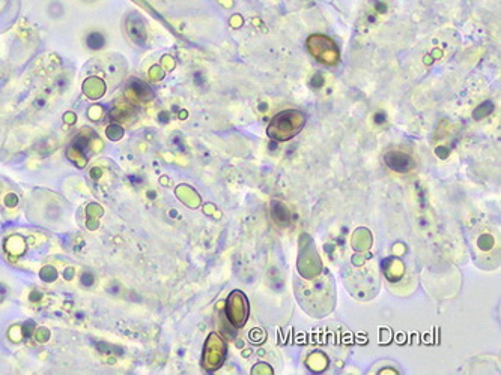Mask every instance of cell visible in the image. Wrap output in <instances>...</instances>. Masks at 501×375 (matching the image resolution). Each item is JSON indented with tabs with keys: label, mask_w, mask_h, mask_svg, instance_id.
<instances>
[{
	"label": "cell",
	"mask_w": 501,
	"mask_h": 375,
	"mask_svg": "<svg viewBox=\"0 0 501 375\" xmlns=\"http://www.w3.org/2000/svg\"><path fill=\"white\" fill-rule=\"evenodd\" d=\"M304 126V114L296 110H288L277 114L268 126V135L274 140H289Z\"/></svg>",
	"instance_id": "1"
},
{
	"label": "cell",
	"mask_w": 501,
	"mask_h": 375,
	"mask_svg": "<svg viewBox=\"0 0 501 375\" xmlns=\"http://www.w3.org/2000/svg\"><path fill=\"white\" fill-rule=\"evenodd\" d=\"M307 47L313 57H316L319 62L325 65H334L339 60V50L334 41L324 35H313L309 38Z\"/></svg>",
	"instance_id": "2"
},
{
	"label": "cell",
	"mask_w": 501,
	"mask_h": 375,
	"mask_svg": "<svg viewBox=\"0 0 501 375\" xmlns=\"http://www.w3.org/2000/svg\"><path fill=\"white\" fill-rule=\"evenodd\" d=\"M249 317V302L244 293L233 291L228 297V318L235 327H243Z\"/></svg>",
	"instance_id": "3"
},
{
	"label": "cell",
	"mask_w": 501,
	"mask_h": 375,
	"mask_svg": "<svg viewBox=\"0 0 501 375\" xmlns=\"http://www.w3.org/2000/svg\"><path fill=\"white\" fill-rule=\"evenodd\" d=\"M225 357H226L225 341L217 333H211L205 345V357H204L205 368L209 371L217 369L218 366H222Z\"/></svg>",
	"instance_id": "4"
},
{
	"label": "cell",
	"mask_w": 501,
	"mask_h": 375,
	"mask_svg": "<svg viewBox=\"0 0 501 375\" xmlns=\"http://www.w3.org/2000/svg\"><path fill=\"white\" fill-rule=\"evenodd\" d=\"M386 164L396 171H407L412 168V159L402 152H390L386 155Z\"/></svg>",
	"instance_id": "5"
},
{
	"label": "cell",
	"mask_w": 501,
	"mask_h": 375,
	"mask_svg": "<svg viewBox=\"0 0 501 375\" xmlns=\"http://www.w3.org/2000/svg\"><path fill=\"white\" fill-rule=\"evenodd\" d=\"M86 45L91 50H101L106 45V38L99 32H92L86 38Z\"/></svg>",
	"instance_id": "6"
},
{
	"label": "cell",
	"mask_w": 501,
	"mask_h": 375,
	"mask_svg": "<svg viewBox=\"0 0 501 375\" xmlns=\"http://www.w3.org/2000/svg\"><path fill=\"white\" fill-rule=\"evenodd\" d=\"M107 135H109V138H112V140H119V138L124 135V131H122V128H119L117 125H112L110 128H107Z\"/></svg>",
	"instance_id": "7"
},
{
	"label": "cell",
	"mask_w": 501,
	"mask_h": 375,
	"mask_svg": "<svg viewBox=\"0 0 501 375\" xmlns=\"http://www.w3.org/2000/svg\"><path fill=\"white\" fill-rule=\"evenodd\" d=\"M93 281H95V276L92 275L91 272H86V273H83V276H82V284H83V285H86V287H91L92 284H93Z\"/></svg>",
	"instance_id": "8"
}]
</instances>
